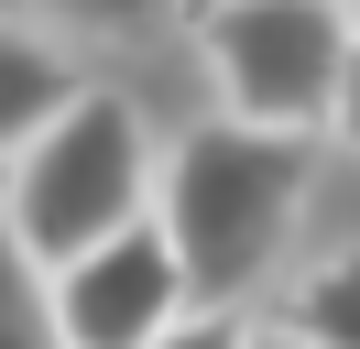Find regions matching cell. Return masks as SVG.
<instances>
[{
	"instance_id": "6",
	"label": "cell",
	"mask_w": 360,
	"mask_h": 349,
	"mask_svg": "<svg viewBox=\"0 0 360 349\" xmlns=\"http://www.w3.org/2000/svg\"><path fill=\"white\" fill-rule=\"evenodd\" d=\"M273 327H295L306 349H360V251H328L316 273H295Z\"/></svg>"
},
{
	"instance_id": "5",
	"label": "cell",
	"mask_w": 360,
	"mask_h": 349,
	"mask_svg": "<svg viewBox=\"0 0 360 349\" xmlns=\"http://www.w3.org/2000/svg\"><path fill=\"white\" fill-rule=\"evenodd\" d=\"M77 87H88V77H77V65L55 55L44 33H22V22H0V164H11V153H22L33 131H44L55 109L77 99Z\"/></svg>"
},
{
	"instance_id": "10",
	"label": "cell",
	"mask_w": 360,
	"mask_h": 349,
	"mask_svg": "<svg viewBox=\"0 0 360 349\" xmlns=\"http://www.w3.org/2000/svg\"><path fill=\"white\" fill-rule=\"evenodd\" d=\"M328 131L360 153V44H349V77H338V109H328Z\"/></svg>"
},
{
	"instance_id": "8",
	"label": "cell",
	"mask_w": 360,
	"mask_h": 349,
	"mask_svg": "<svg viewBox=\"0 0 360 349\" xmlns=\"http://www.w3.org/2000/svg\"><path fill=\"white\" fill-rule=\"evenodd\" d=\"M44 11H55V22H77V33H110V44H131V33H164L186 0H44Z\"/></svg>"
},
{
	"instance_id": "7",
	"label": "cell",
	"mask_w": 360,
	"mask_h": 349,
	"mask_svg": "<svg viewBox=\"0 0 360 349\" xmlns=\"http://www.w3.org/2000/svg\"><path fill=\"white\" fill-rule=\"evenodd\" d=\"M0 349H66V338H55V295H44V273L22 262L11 218H0Z\"/></svg>"
},
{
	"instance_id": "3",
	"label": "cell",
	"mask_w": 360,
	"mask_h": 349,
	"mask_svg": "<svg viewBox=\"0 0 360 349\" xmlns=\"http://www.w3.org/2000/svg\"><path fill=\"white\" fill-rule=\"evenodd\" d=\"M349 44H360L349 0H207L197 11V55L219 77V120L295 131V142L328 131Z\"/></svg>"
},
{
	"instance_id": "13",
	"label": "cell",
	"mask_w": 360,
	"mask_h": 349,
	"mask_svg": "<svg viewBox=\"0 0 360 349\" xmlns=\"http://www.w3.org/2000/svg\"><path fill=\"white\" fill-rule=\"evenodd\" d=\"M349 11H360V0H349Z\"/></svg>"
},
{
	"instance_id": "9",
	"label": "cell",
	"mask_w": 360,
	"mask_h": 349,
	"mask_svg": "<svg viewBox=\"0 0 360 349\" xmlns=\"http://www.w3.org/2000/svg\"><path fill=\"white\" fill-rule=\"evenodd\" d=\"M153 349H251V317H207L197 305V317H186L175 338H153Z\"/></svg>"
},
{
	"instance_id": "4",
	"label": "cell",
	"mask_w": 360,
	"mask_h": 349,
	"mask_svg": "<svg viewBox=\"0 0 360 349\" xmlns=\"http://www.w3.org/2000/svg\"><path fill=\"white\" fill-rule=\"evenodd\" d=\"M44 295H55V338H66V349H153V338H175V327L197 317L164 218H142V229L98 240L88 262L44 273Z\"/></svg>"
},
{
	"instance_id": "1",
	"label": "cell",
	"mask_w": 360,
	"mask_h": 349,
	"mask_svg": "<svg viewBox=\"0 0 360 349\" xmlns=\"http://www.w3.org/2000/svg\"><path fill=\"white\" fill-rule=\"evenodd\" d=\"M153 218L186 262V295L207 317H240L284 273V240L306 218V142L251 120H197L153 174Z\"/></svg>"
},
{
	"instance_id": "12",
	"label": "cell",
	"mask_w": 360,
	"mask_h": 349,
	"mask_svg": "<svg viewBox=\"0 0 360 349\" xmlns=\"http://www.w3.org/2000/svg\"><path fill=\"white\" fill-rule=\"evenodd\" d=\"M197 11H207V0H186V22H197Z\"/></svg>"
},
{
	"instance_id": "11",
	"label": "cell",
	"mask_w": 360,
	"mask_h": 349,
	"mask_svg": "<svg viewBox=\"0 0 360 349\" xmlns=\"http://www.w3.org/2000/svg\"><path fill=\"white\" fill-rule=\"evenodd\" d=\"M251 349H306V338H295V327H251Z\"/></svg>"
},
{
	"instance_id": "2",
	"label": "cell",
	"mask_w": 360,
	"mask_h": 349,
	"mask_svg": "<svg viewBox=\"0 0 360 349\" xmlns=\"http://www.w3.org/2000/svg\"><path fill=\"white\" fill-rule=\"evenodd\" d=\"M153 174H164V153H153V131H142V109L120 99V87H77V99L0 164V218H11V240H22L33 273H66L98 240H120V229L153 218Z\"/></svg>"
}]
</instances>
